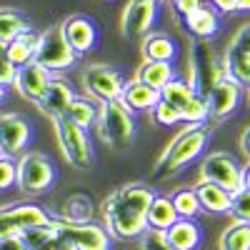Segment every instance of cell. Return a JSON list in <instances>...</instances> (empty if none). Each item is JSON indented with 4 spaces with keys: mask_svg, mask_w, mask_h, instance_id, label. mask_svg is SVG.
<instances>
[{
    "mask_svg": "<svg viewBox=\"0 0 250 250\" xmlns=\"http://www.w3.org/2000/svg\"><path fill=\"white\" fill-rule=\"evenodd\" d=\"M153 195L155 190L145 183H128L113 190L100 208L103 228L108 230V235L115 240H138L148 230L145 213Z\"/></svg>",
    "mask_w": 250,
    "mask_h": 250,
    "instance_id": "1",
    "label": "cell"
},
{
    "mask_svg": "<svg viewBox=\"0 0 250 250\" xmlns=\"http://www.w3.org/2000/svg\"><path fill=\"white\" fill-rule=\"evenodd\" d=\"M208 143H210V125H183V130L173 135V140L153 163V180L175 178L183 168H188L205 153Z\"/></svg>",
    "mask_w": 250,
    "mask_h": 250,
    "instance_id": "2",
    "label": "cell"
},
{
    "mask_svg": "<svg viewBox=\"0 0 250 250\" xmlns=\"http://www.w3.org/2000/svg\"><path fill=\"white\" fill-rule=\"evenodd\" d=\"M225 78L220 50L213 40H190L185 53V75L183 80L190 85L200 98H205L218 83Z\"/></svg>",
    "mask_w": 250,
    "mask_h": 250,
    "instance_id": "3",
    "label": "cell"
},
{
    "mask_svg": "<svg viewBox=\"0 0 250 250\" xmlns=\"http://www.w3.org/2000/svg\"><path fill=\"white\" fill-rule=\"evenodd\" d=\"M93 128H98L100 140L113 150H128L138 135L135 113H130L120 100L98 103V118Z\"/></svg>",
    "mask_w": 250,
    "mask_h": 250,
    "instance_id": "4",
    "label": "cell"
},
{
    "mask_svg": "<svg viewBox=\"0 0 250 250\" xmlns=\"http://www.w3.org/2000/svg\"><path fill=\"white\" fill-rule=\"evenodd\" d=\"M58 180L55 163L38 150H25L15 160V188L23 195H43Z\"/></svg>",
    "mask_w": 250,
    "mask_h": 250,
    "instance_id": "5",
    "label": "cell"
},
{
    "mask_svg": "<svg viewBox=\"0 0 250 250\" xmlns=\"http://www.w3.org/2000/svg\"><path fill=\"white\" fill-rule=\"evenodd\" d=\"M200 180L213 183L233 195L240 188H248V163H240L228 150H213L200 163Z\"/></svg>",
    "mask_w": 250,
    "mask_h": 250,
    "instance_id": "6",
    "label": "cell"
},
{
    "mask_svg": "<svg viewBox=\"0 0 250 250\" xmlns=\"http://www.w3.org/2000/svg\"><path fill=\"white\" fill-rule=\"evenodd\" d=\"M160 100L178 113L183 125H208V108H205V98H200L188 83L175 75L168 85L160 88Z\"/></svg>",
    "mask_w": 250,
    "mask_h": 250,
    "instance_id": "7",
    "label": "cell"
},
{
    "mask_svg": "<svg viewBox=\"0 0 250 250\" xmlns=\"http://www.w3.org/2000/svg\"><path fill=\"white\" fill-rule=\"evenodd\" d=\"M33 60L58 78L60 73H65V70L75 68L80 58L70 50V45L65 43V40H62L60 28H58V25H48V28L40 30L38 48H35Z\"/></svg>",
    "mask_w": 250,
    "mask_h": 250,
    "instance_id": "8",
    "label": "cell"
},
{
    "mask_svg": "<svg viewBox=\"0 0 250 250\" xmlns=\"http://www.w3.org/2000/svg\"><path fill=\"white\" fill-rule=\"evenodd\" d=\"M53 123V130H55V143L73 168L78 170H88L93 165V140L88 135V130L78 128V125L68 123L65 118H55Z\"/></svg>",
    "mask_w": 250,
    "mask_h": 250,
    "instance_id": "9",
    "label": "cell"
},
{
    "mask_svg": "<svg viewBox=\"0 0 250 250\" xmlns=\"http://www.w3.org/2000/svg\"><path fill=\"white\" fill-rule=\"evenodd\" d=\"M220 60H223V73L228 80H233L240 88L250 85V25L248 23H243L230 35Z\"/></svg>",
    "mask_w": 250,
    "mask_h": 250,
    "instance_id": "10",
    "label": "cell"
},
{
    "mask_svg": "<svg viewBox=\"0 0 250 250\" xmlns=\"http://www.w3.org/2000/svg\"><path fill=\"white\" fill-rule=\"evenodd\" d=\"M123 73L108 62H93L83 70V90L88 93V100L93 103H108L118 100L123 90Z\"/></svg>",
    "mask_w": 250,
    "mask_h": 250,
    "instance_id": "11",
    "label": "cell"
},
{
    "mask_svg": "<svg viewBox=\"0 0 250 250\" xmlns=\"http://www.w3.org/2000/svg\"><path fill=\"white\" fill-rule=\"evenodd\" d=\"M53 225L60 238H65L75 250H110L113 238L100 223L85 220V223H70V220H60L53 215Z\"/></svg>",
    "mask_w": 250,
    "mask_h": 250,
    "instance_id": "12",
    "label": "cell"
},
{
    "mask_svg": "<svg viewBox=\"0 0 250 250\" xmlns=\"http://www.w3.org/2000/svg\"><path fill=\"white\" fill-rule=\"evenodd\" d=\"M158 15H160L158 0H128L120 15V35L125 40L143 38L158 23Z\"/></svg>",
    "mask_w": 250,
    "mask_h": 250,
    "instance_id": "13",
    "label": "cell"
},
{
    "mask_svg": "<svg viewBox=\"0 0 250 250\" xmlns=\"http://www.w3.org/2000/svg\"><path fill=\"white\" fill-rule=\"evenodd\" d=\"M50 213L45 208H40L35 203H15V205H5L0 208V240L18 235L25 228H35V225H45L50 223Z\"/></svg>",
    "mask_w": 250,
    "mask_h": 250,
    "instance_id": "14",
    "label": "cell"
},
{
    "mask_svg": "<svg viewBox=\"0 0 250 250\" xmlns=\"http://www.w3.org/2000/svg\"><path fill=\"white\" fill-rule=\"evenodd\" d=\"M33 138V123L20 113H0V155L18 158Z\"/></svg>",
    "mask_w": 250,
    "mask_h": 250,
    "instance_id": "15",
    "label": "cell"
},
{
    "mask_svg": "<svg viewBox=\"0 0 250 250\" xmlns=\"http://www.w3.org/2000/svg\"><path fill=\"white\" fill-rule=\"evenodd\" d=\"M62 40L70 45V50L83 58V55H90L98 48V40H100V30L95 25V20H90L88 15H68L62 23H58Z\"/></svg>",
    "mask_w": 250,
    "mask_h": 250,
    "instance_id": "16",
    "label": "cell"
},
{
    "mask_svg": "<svg viewBox=\"0 0 250 250\" xmlns=\"http://www.w3.org/2000/svg\"><path fill=\"white\" fill-rule=\"evenodd\" d=\"M243 90L240 85H235L233 80L223 78L218 85L205 95V108H208V125L210 123H223L228 118H233L243 103Z\"/></svg>",
    "mask_w": 250,
    "mask_h": 250,
    "instance_id": "17",
    "label": "cell"
},
{
    "mask_svg": "<svg viewBox=\"0 0 250 250\" xmlns=\"http://www.w3.org/2000/svg\"><path fill=\"white\" fill-rule=\"evenodd\" d=\"M53 78H55L53 73H48L43 65H38L35 60H30V62H25V65L15 68L13 88H15V93L23 98V100H28V103H33V105H35L38 98L43 95L45 85H48Z\"/></svg>",
    "mask_w": 250,
    "mask_h": 250,
    "instance_id": "18",
    "label": "cell"
},
{
    "mask_svg": "<svg viewBox=\"0 0 250 250\" xmlns=\"http://www.w3.org/2000/svg\"><path fill=\"white\" fill-rule=\"evenodd\" d=\"M180 23L188 35H193V40H213L223 28V15L203 0L195 10L180 18Z\"/></svg>",
    "mask_w": 250,
    "mask_h": 250,
    "instance_id": "19",
    "label": "cell"
},
{
    "mask_svg": "<svg viewBox=\"0 0 250 250\" xmlns=\"http://www.w3.org/2000/svg\"><path fill=\"white\" fill-rule=\"evenodd\" d=\"M73 100H75V90H73L70 83L62 80V78H53L45 85L43 95L38 98L35 108L43 113L48 120H55V118H60L62 113H65V108L70 105Z\"/></svg>",
    "mask_w": 250,
    "mask_h": 250,
    "instance_id": "20",
    "label": "cell"
},
{
    "mask_svg": "<svg viewBox=\"0 0 250 250\" xmlns=\"http://www.w3.org/2000/svg\"><path fill=\"white\" fill-rule=\"evenodd\" d=\"M118 100L130 113H150L160 103V93L148 88V85H143V83H138L135 78H130V80L123 83V90H120Z\"/></svg>",
    "mask_w": 250,
    "mask_h": 250,
    "instance_id": "21",
    "label": "cell"
},
{
    "mask_svg": "<svg viewBox=\"0 0 250 250\" xmlns=\"http://www.w3.org/2000/svg\"><path fill=\"white\" fill-rule=\"evenodd\" d=\"M165 240L175 250H198L203 243V228L198 225L195 218H178L165 230Z\"/></svg>",
    "mask_w": 250,
    "mask_h": 250,
    "instance_id": "22",
    "label": "cell"
},
{
    "mask_svg": "<svg viewBox=\"0 0 250 250\" xmlns=\"http://www.w3.org/2000/svg\"><path fill=\"white\" fill-rule=\"evenodd\" d=\"M178 43L168 33H145L140 43L143 60H160V62H175L178 58Z\"/></svg>",
    "mask_w": 250,
    "mask_h": 250,
    "instance_id": "23",
    "label": "cell"
},
{
    "mask_svg": "<svg viewBox=\"0 0 250 250\" xmlns=\"http://www.w3.org/2000/svg\"><path fill=\"white\" fill-rule=\"evenodd\" d=\"M193 190H195V198L200 205V213L228 215V208H230V193L228 190H223V188H218L213 183H205V180H200Z\"/></svg>",
    "mask_w": 250,
    "mask_h": 250,
    "instance_id": "24",
    "label": "cell"
},
{
    "mask_svg": "<svg viewBox=\"0 0 250 250\" xmlns=\"http://www.w3.org/2000/svg\"><path fill=\"white\" fill-rule=\"evenodd\" d=\"M175 68H173V62H160V60H143L138 70H135V80L143 83V85H148L153 90L160 93V88H165L168 83L175 78Z\"/></svg>",
    "mask_w": 250,
    "mask_h": 250,
    "instance_id": "25",
    "label": "cell"
},
{
    "mask_svg": "<svg viewBox=\"0 0 250 250\" xmlns=\"http://www.w3.org/2000/svg\"><path fill=\"white\" fill-rule=\"evenodd\" d=\"M38 38H40V30H35L33 25H28L20 35H15L8 45H3L8 60L13 62L15 68H20V65H25V62L33 60L35 48H38Z\"/></svg>",
    "mask_w": 250,
    "mask_h": 250,
    "instance_id": "26",
    "label": "cell"
},
{
    "mask_svg": "<svg viewBox=\"0 0 250 250\" xmlns=\"http://www.w3.org/2000/svg\"><path fill=\"white\" fill-rule=\"evenodd\" d=\"M178 220V213L170 203V195H153L150 205H148V213H145V223H148V230H160L165 233L168 228Z\"/></svg>",
    "mask_w": 250,
    "mask_h": 250,
    "instance_id": "27",
    "label": "cell"
},
{
    "mask_svg": "<svg viewBox=\"0 0 250 250\" xmlns=\"http://www.w3.org/2000/svg\"><path fill=\"white\" fill-rule=\"evenodd\" d=\"M60 220H70V223H85L93 220V200L85 193H73L62 200L60 205V215H55Z\"/></svg>",
    "mask_w": 250,
    "mask_h": 250,
    "instance_id": "28",
    "label": "cell"
},
{
    "mask_svg": "<svg viewBox=\"0 0 250 250\" xmlns=\"http://www.w3.org/2000/svg\"><path fill=\"white\" fill-rule=\"evenodd\" d=\"M60 118H65L68 123L78 125V128H83V130H90L95 125V118H98V105L88 98L75 95V100L65 108V113H62Z\"/></svg>",
    "mask_w": 250,
    "mask_h": 250,
    "instance_id": "29",
    "label": "cell"
},
{
    "mask_svg": "<svg viewBox=\"0 0 250 250\" xmlns=\"http://www.w3.org/2000/svg\"><path fill=\"white\" fill-rule=\"evenodd\" d=\"M28 18L18 8H0V45H8L15 35L28 28Z\"/></svg>",
    "mask_w": 250,
    "mask_h": 250,
    "instance_id": "30",
    "label": "cell"
},
{
    "mask_svg": "<svg viewBox=\"0 0 250 250\" xmlns=\"http://www.w3.org/2000/svg\"><path fill=\"white\" fill-rule=\"evenodd\" d=\"M218 250H250V223H230L220 233Z\"/></svg>",
    "mask_w": 250,
    "mask_h": 250,
    "instance_id": "31",
    "label": "cell"
},
{
    "mask_svg": "<svg viewBox=\"0 0 250 250\" xmlns=\"http://www.w3.org/2000/svg\"><path fill=\"white\" fill-rule=\"evenodd\" d=\"M170 203L175 208L178 218H195L200 215V205H198V198H195V190L193 188H180L170 195Z\"/></svg>",
    "mask_w": 250,
    "mask_h": 250,
    "instance_id": "32",
    "label": "cell"
},
{
    "mask_svg": "<svg viewBox=\"0 0 250 250\" xmlns=\"http://www.w3.org/2000/svg\"><path fill=\"white\" fill-rule=\"evenodd\" d=\"M228 215H230L233 223H250V185L248 188H240L238 193L230 195Z\"/></svg>",
    "mask_w": 250,
    "mask_h": 250,
    "instance_id": "33",
    "label": "cell"
},
{
    "mask_svg": "<svg viewBox=\"0 0 250 250\" xmlns=\"http://www.w3.org/2000/svg\"><path fill=\"white\" fill-rule=\"evenodd\" d=\"M153 113V120L158 123V125H163V128H175V125H180V118H178V113L168 105V103H158V105L150 110Z\"/></svg>",
    "mask_w": 250,
    "mask_h": 250,
    "instance_id": "34",
    "label": "cell"
},
{
    "mask_svg": "<svg viewBox=\"0 0 250 250\" xmlns=\"http://www.w3.org/2000/svg\"><path fill=\"white\" fill-rule=\"evenodd\" d=\"M140 250H175V248L165 240V233H160V230H145L140 235Z\"/></svg>",
    "mask_w": 250,
    "mask_h": 250,
    "instance_id": "35",
    "label": "cell"
},
{
    "mask_svg": "<svg viewBox=\"0 0 250 250\" xmlns=\"http://www.w3.org/2000/svg\"><path fill=\"white\" fill-rule=\"evenodd\" d=\"M10 188H15V160L0 158V193H8Z\"/></svg>",
    "mask_w": 250,
    "mask_h": 250,
    "instance_id": "36",
    "label": "cell"
},
{
    "mask_svg": "<svg viewBox=\"0 0 250 250\" xmlns=\"http://www.w3.org/2000/svg\"><path fill=\"white\" fill-rule=\"evenodd\" d=\"M13 78H15V65L8 60L5 48L0 45V85H3V88H10V85H13Z\"/></svg>",
    "mask_w": 250,
    "mask_h": 250,
    "instance_id": "37",
    "label": "cell"
},
{
    "mask_svg": "<svg viewBox=\"0 0 250 250\" xmlns=\"http://www.w3.org/2000/svg\"><path fill=\"white\" fill-rule=\"evenodd\" d=\"M213 10H218L220 15H230V13H238V0H205Z\"/></svg>",
    "mask_w": 250,
    "mask_h": 250,
    "instance_id": "38",
    "label": "cell"
},
{
    "mask_svg": "<svg viewBox=\"0 0 250 250\" xmlns=\"http://www.w3.org/2000/svg\"><path fill=\"white\" fill-rule=\"evenodd\" d=\"M200 3H203V0H173L170 8H173V13H175L178 18H183V15H188L190 10H195Z\"/></svg>",
    "mask_w": 250,
    "mask_h": 250,
    "instance_id": "39",
    "label": "cell"
},
{
    "mask_svg": "<svg viewBox=\"0 0 250 250\" xmlns=\"http://www.w3.org/2000/svg\"><path fill=\"white\" fill-rule=\"evenodd\" d=\"M0 250H28V248L23 245V240H20L18 235H10V238L0 240Z\"/></svg>",
    "mask_w": 250,
    "mask_h": 250,
    "instance_id": "40",
    "label": "cell"
},
{
    "mask_svg": "<svg viewBox=\"0 0 250 250\" xmlns=\"http://www.w3.org/2000/svg\"><path fill=\"white\" fill-rule=\"evenodd\" d=\"M248 135H250V128H243V133H240V150H243V158L245 160L250 155V150H248Z\"/></svg>",
    "mask_w": 250,
    "mask_h": 250,
    "instance_id": "41",
    "label": "cell"
},
{
    "mask_svg": "<svg viewBox=\"0 0 250 250\" xmlns=\"http://www.w3.org/2000/svg\"><path fill=\"white\" fill-rule=\"evenodd\" d=\"M250 10V0H238V13H248Z\"/></svg>",
    "mask_w": 250,
    "mask_h": 250,
    "instance_id": "42",
    "label": "cell"
},
{
    "mask_svg": "<svg viewBox=\"0 0 250 250\" xmlns=\"http://www.w3.org/2000/svg\"><path fill=\"white\" fill-rule=\"evenodd\" d=\"M5 100H8V88H3V85H0V105H3Z\"/></svg>",
    "mask_w": 250,
    "mask_h": 250,
    "instance_id": "43",
    "label": "cell"
},
{
    "mask_svg": "<svg viewBox=\"0 0 250 250\" xmlns=\"http://www.w3.org/2000/svg\"><path fill=\"white\" fill-rule=\"evenodd\" d=\"M158 3H165V5H170V3H173V0H158Z\"/></svg>",
    "mask_w": 250,
    "mask_h": 250,
    "instance_id": "44",
    "label": "cell"
},
{
    "mask_svg": "<svg viewBox=\"0 0 250 250\" xmlns=\"http://www.w3.org/2000/svg\"><path fill=\"white\" fill-rule=\"evenodd\" d=\"M0 158H3V155H0Z\"/></svg>",
    "mask_w": 250,
    "mask_h": 250,
    "instance_id": "45",
    "label": "cell"
}]
</instances>
